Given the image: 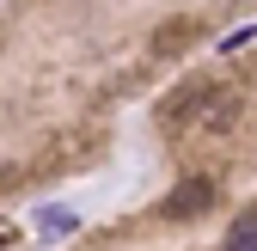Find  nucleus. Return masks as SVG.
<instances>
[{
  "instance_id": "nucleus-1",
  "label": "nucleus",
  "mask_w": 257,
  "mask_h": 251,
  "mask_svg": "<svg viewBox=\"0 0 257 251\" xmlns=\"http://www.w3.org/2000/svg\"><path fill=\"white\" fill-rule=\"evenodd\" d=\"M214 202V184H202V178H184L178 190L166 196V214H202Z\"/></svg>"
},
{
  "instance_id": "nucleus-2",
  "label": "nucleus",
  "mask_w": 257,
  "mask_h": 251,
  "mask_svg": "<svg viewBox=\"0 0 257 251\" xmlns=\"http://www.w3.org/2000/svg\"><path fill=\"white\" fill-rule=\"evenodd\" d=\"M227 251H257V214H239V221H233Z\"/></svg>"
},
{
  "instance_id": "nucleus-3",
  "label": "nucleus",
  "mask_w": 257,
  "mask_h": 251,
  "mask_svg": "<svg viewBox=\"0 0 257 251\" xmlns=\"http://www.w3.org/2000/svg\"><path fill=\"white\" fill-rule=\"evenodd\" d=\"M43 227H49V233H74L80 221H74V214H68V208H43Z\"/></svg>"
}]
</instances>
